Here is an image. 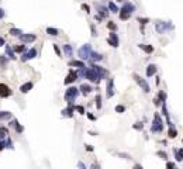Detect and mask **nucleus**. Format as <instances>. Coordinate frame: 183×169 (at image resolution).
<instances>
[{
	"label": "nucleus",
	"instance_id": "nucleus-1",
	"mask_svg": "<svg viewBox=\"0 0 183 169\" xmlns=\"http://www.w3.org/2000/svg\"><path fill=\"white\" fill-rule=\"evenodd\" d=\"M109 78V70L104 69L103 66L97 65V63H92L89 62V68L86 70L85 79L89 80V83H93V85H99L103 79Z\"/></svg>",
	"mask_w": 183,
	"mask_h": 169
},
{
	"label": "nucleus",
	"instance_id": "nucleus-2",
	"mask_svg": "<svg viewBox=\"0 0 183 169\" xmlns=\"http://www.w3.org/2000/svg\"><path fill=\"white\" fill-rule=\"evenodd\" d=\"M80 90H79V87H75V86H69L68 89L65 90V95H64V100L66 102L68 106H75V100L76 97L79 96Z\"/></svg>",
	"mask_w": 183,
	"mask_h": 169
},
{
	"label": "nucleus",
	"instance_id": "nucleus-3",
	"mask_svg": "<svg viewBox=\"0 0 183 169\" xmlns=\"http://www.w3.org/2000/svg\"><path fill=\"white\" fill-rule=\"evenodd\" d=\"M163 131V120L161 117L159 113H155L154 114V121L151 124V132H162Z\"/></svg>",
	"mask_w": 183,
	"mask_h": 169
},
{
	"label": "nucleus",
	"instance_id": "nucleus-4",
	"mask_svg": "<svg viewBox=\"0 0 183 169\" xmlns=\"http://www.w3.org/2000/svg\"><path fill=\"white\" fill-rule=\"evenodd\" d=\"M175 27H173V24H172L171 21H156L155 23V30H156V33L158 34H165L166 31H171V30H173Z\"/></svg>",
	"mask_w": 183,
	"mask_h": 169
},
{
	"label": "nucleus",
	"instance_id": "nucleus-5",
	"mask_svg": "<svg viewBox=\"0 0 183 169\" xmlns=\"http://www.w3.org/2000/svg\"><path fill=\"white\" fill-rule=\"evenodd\" d=\"M92 45L90 44H83V45L77 50V57L80 61H86V59H89L90 58V54H92Z\"/></svg>",
	"mask_w": 183,
	"mask_h": 169
},
{
	"label": "nucleus",
	"instance_id": "nucleus-6",
	"mask_svg": "<svg viewBox=\"0 0 183 169\" xmlns=\"http://www.w3.org/2000/svg\"><path fill=\"white\" fill-rule=\"evenodd\" d=\"M132 79H134L135 83H137V85H138V86L141 87V89H142L145 93H149V92H151V86H149V83L146 82V79L141 78L138 73H134V75H132Z\"/></svg>",
	"mask_w": 183,
	"mask_h": 169
},
{
	"label": "nucleus",
	"instance_id": "nucleus-7",
	"mask_svg": "<svg viewBox=\"0 0 183 169\" xmlns=\"http://www.w3.org/2000/svg\"><path fill=\"white\" fill-rule=\"evenodd\" d=\"M116 95V86H114V79L113 78H107L106 79V97L111 99Z\"/></svg>",
	"mask_w": 183,
	"mask_h": 169
},
{
	"label": "nucleus",
	"instance_id": "nucleus-8",
	"mask_svg": "<svg viewBox=\"0 0 183 169\" xmlns=\"http://www.w3.org/2000/svg\"><path fill=\"white\" fill-rule=\"evenodd\" d=\"M13 96L11 87L6 83H0V99H8Z\"/></svg>",
	"mask_w": 183,
	"mask_h": 169
},
{
	"label": "nucleus",
	"instance_id": "nucleus-9",
	"mask_svg": "<svg viewBox=\"0 0 183 169\" xmlns=\"http://www.w3.org/2000/svg\"><path fill=\"white\" fill-rule=\"evenodd\" d=\"M79 79V76H77V70H75V69H69L68 70V75H66V78H65V80H64V85H72V83H75Z\"/></svg>",
	"mask_w": 183,
	"mask_h": 169
},
{
	"label": "nucleus",
	"instance_id": "nucleus-10",
	"mask_svg": "<svg viewBox=\"0 0 183 169\" xmlns=\"http://www.w3.org/2000/svg\"><path fill=\"white\" fill-rule=\"evenodd\" d=\"M94 7L97 10V14L102 17L103 20L110 16V10H109V7H106V6H103V4H100V3H94Z\"/></svg>",
	"mask_w": 183,
	"mask_h": 169
},
{
	"label": "nucleus",
	"instance_id": "nucleus-11",
	"mask_svg": "<svg viewBox=\"0 0 183 169\" xmlns=\"http://www.w3.org/2000/svg\"><path fill=\"white\" fill-rule=\"evenodd\" d=\"M37 55H38V51H37L35 48H30L27 52L21 54L20 61L21 62H27V61H30V59H34V58H37Z\"/></svg>",
	"mask_w": 183,
	"mask_h": 169
},
{
	"label": "nucleus",
	"instance_id": "nucleus-12",
	"mask_svg": "<svg viewBox=\"0 0 183 169\" xmlns=\"http://www.w3.org/2000/svg\"><path fill=\"white\" fill-rule=\"evenodd\" d=\"M8 127L13 128V130H14L17 134H23V132H24V127H23V125L18 123V120L14 119V117H13V119L8 121Z\"/></svg>",
	"mask_w": 183,
	"mask_h": 169
},
{
	"label": "nucleus",
	"instance_id": "nucleus-13",
	"mask_svg": "<svg viewBox=\"0 0 183 169\" xmlns=\"http://www.w3.org/2000/svg\"><path fill=\"white\" fill-rule=\"evenodd\" d=\"M107 44H109L110 47H113V48H118V45H120V40H118L117 34L113 33V31H110L109 37H107Z\"/></svg>",
	"mask_w": 183,
	"mask_h": 169
},
{
	"label": "nucleus",
	"instance_id": "nucleus-14",
	"mask_svg": "<svg viewBox=\"0 0 183 169\" xmlns=\"http://www.w3.org/2000/svg\"><path fill=\"white\" fill-rule=\"evenodd\" d=\"M18 40L21 41V44H31V42L37 41V35L33 33H27V34H23V35H20L18 37Z\"/></svg>",
	"mask_w": 183,
	"mask_h": 169
},
{
	"label": "nucleus",
	"instance_id": "nucleus-15",
	"mask_svg": "<svg viewBox=\"0 0 183 169\" xmlns=\"http://www.w3.org/2000/svg\"><path fill=\"white\" fill-rule=\"evenodd\" d=\"M79 90L83 96H87L89 93L93 92V86H92V83H82L80 86H79Z\"/></svg>",
	"mask_w": 183,
	"mask_h": 169
},
{
	"label": "nucleus",
	"instance_id": "nucleus-16",
	"mask_svg": "<svg viewBox=\"0 0 183 169\" xmlns=\"http://www.w3.org/2000/svg\"><path fill=\"white\" fill-rule=\"evenodd\" d=\"M158 72V66L155 65V63H149V65L146 66V78H152L155 76Z\"/></svg>",
	"mask_w": 183,
	"mask_h": 169
},
{
	"label": "nucleus",
	"instance_id": "nucleus-17",
	"mask_svg": "<svg viewBox=\"0 0 183 169\" xmlns=\"http://www.w3.org/2000/svg\"><path fill=\"white\" fill-rule=\"evenodd\" d=\"M62 117H68V119H72L75 115V106H68L62 110Z\"/></svg>",
	"mask_w": 183,
	"mask_h": 169
},
{
	"label": "nucleus",
	"instance_id": "nucleus-18",
	"mask_svg": "<svg viewBox=\"0 0 183 169\" xmlns=\"http://www.w3.org/2000/svg\"><path fill=\"white\" fill-rule=\"evenodd\" d=\"M103 61V55L100 52H96V51H92V54H90V58H89V62L92 63H97V62Z\"/></svg>",
	"mask_w": 183,
	"mask_h": 169
},
{
	"label": "nucleus",
	"instance_id": "nucleus-19",
	"mask_svg": "<svg viewBox=\"0 0 183 169\" xmlns=\"http://www.w3.org/2000/svg\"><path fill=\"white\" fill-rule=\"evenodd\" d=\"M33 87H34V83L31 82V80H28V82L23 83V85L20 86V92L23 93V95H27V93H28V92L31 90Z\"/></svg>",
	"mask_w": 183,
	"mask_h": 169
},
{
	"label": "nucleus",
	"instance_id": "nucleus-20",
	"mask_svg": "<svg viewBox=\"0 0 183 169\" xmlns=\"http://www.w3.org/2000/svg\"><path fill=\"white\" fill-rule=\"evenodd\" d=\"M68 65L72 66V68H77V69H80V68H86L85 61H80V59H70Z\"/></svg>",
	"mask_w": 183,
	"mask_h": 169
},
{
	"label": "nucleus",
	"instance_id": "nucleus-21",
	"mask_svg": "<svg viewBox=\"0 0 183 169\" xmlns=\"http://www.w3.org/2000/svg\"><path fill=\"white\" fill-rule=\"evenodd\" d=\"M121 10H124V11H127V13H130V14H132V13L137 10V7H135L134 4L131 3V2H124V4H123V7H121Z\"/></svg>",
	"mask_w": 183,
	"mask_h": 169
},
{
	"label": "nucleus",
	"instance_id": "nucleus-22",
	"mask_svg": "<svg viewBox=\"0 0 183 169\" xmlns=\"http://www.w3.org/2000/svg\"><path fill=\"white\" fill-rule=\"evenodd\" d=\"M62 54L65 55V57H68V58L72 57V55H73L72 45H70V44H64V45H62Z\"/></svg>",
	"mask_w": 183,
	"mask_h": 169
},
{
	"label": "nucleus",
	"instance_id": "nucleus-23",
	"mask_svg": "<svg viewBox=\"0 0 183 169\" xmlns=\"http://www.w3.org/2000/svg\"><path fill=\"white\" fill-rule=\"evenodd\" d=\"M4 51H6V57H7L8 59H13V61H16V59H17L16 52H14V50H13L10 45H6V47H4Z\"/></svg>",
	"mask_w": 183,
	"mask_h": 169
},
{
	"label": "nucleus",
	"instance_id": "nucleus-24",
	"mask_svg": "<svg viewBox=\"0 0 183 169\" xmlns=\"http://www.w3.org/2000/svg\"><path fill=\"white\" fill-rule=\"evenodd\" d=\"M13 119L11 112H7V110H0V121H10Z\"/></svg>",
	"mask_w": 183,
	"mask_h": 169
},
{
	"label": "nucleus",
	"instance_id": "nucleus-25",
	"mask_svg": "<svg viewBox=\"0 0 183 169\" xmlns=\"http://www.w3.org/2000/svg\"><path fill=\"white\" fill-rule=\"evenodd\" d=\"M13 50H14V52L16 54H24V52H27V47H25V44H18V45H14L13 47Z\"/></svg>",
	"mask_w": 183,
	"mask_h": 169
},
{
	"label": "nucleus",
	"instance_id": "nucleus-26",
	"mask_svg": "<svg viewBox=\"0 0 183 169\" xmlns=\"http://www.w3.org/2000/svg\"><path fill=\"white\" fill-rule=\"evenodd\" d=\"M8 34H10L11 37L18 38L20 35H23L24 33H23V30H21V28H17V27H11V28H10V31H8Z\"/></svg>",
	"mask_w": 183,
	"mask_h": 169
},
{
	"label": "nucleus",
	"instance_id": "nucleus-27",
	"mask_svg": "<svg viewBox=\"0 0 183 169\" xmlns=\"http://www.w3.org/2000/svg\"><path fill=\"white\" fill-rule=\"evenodd\" d=\"M10 135V131H8V127H4V125H0V140H6L7 137Z\"/></svg>",
	"mask_w": 183,
	"mask_h": 169
},
{
	"label": "nucleus",
	"instance_id": "nucleus-28",
	"mask_svg": "<svg viewBox=\"0 0 183 169\" xmlns=\"http://www.w3.org/2000/svg\"><path fill=\"white\" fill-rule=\"evenodd\" d=\"M45 33L48 34V35H51V37H58L59 35V30L55 28V27H47Z\"/></svg>",
	"mask_w": 183,
	"mask_h": 169
},
{
	"label": "nucleus",
	"instance_id": "nucleus-29",
	"mask_svg": "<svg viewBox=\"0 0 183 169\" xmlns=\"http://www.w3.org/2000/svg\"><path fill=\"white\" fill-rule=\"evenodd\" d=\"M173 154H175V159L178 162H182L183 161V148L173 149Z\"/></svg>",
	"mask_w": 183,
	"mask_h": 169
},
{
	"label": "nucleus",
	"instance_id": "nucleus-30",
	"mask_svg": "<svg viewBox=\"0 0 183 169\" xmlns=\"http://www.w3.org/2000/svg\"><path fill=\"white\" fill-rule=\"evenodd\" d=\"M94 102H96V109H97V110H102V107H103V99H102V95H100V93H97V95H96V97H94Z\"/></svg>",
	"mask_w": 183,
	"mask_h": 169
},
{
	"label": "nucleus",
	"instance_id": "nucleus-31",
	"mask_svg": "<svg viewBox=\"0 0 183 169\" xmlns=\"http://www.w3.org/2000/svg\"><path fill=\"white\" fill-rule=\"evenodd\" d=\"M138 47L142 51H145L146 54H152L154 52V47L152 45H146V44H138Z\"/></svg>",
	"mask_w": 183,
	"mask_h": 169
},
{
	"label": "nucleus",
	"instance_id": "nucleus-32",
	"mask_svg": "<svg viewBox=\"0 0 183 169\" xmlns=\"http://www.w3.org/2000/svg\"><path fill=\"white\" fill-rule=\"evenodd\" d=\"M118 17H120V20L126 21V20H130L131 14H130V13H127V11H124V10H121V8H120V13H118Z\"/></svg>",
	"mask_w": 183,
	"mask_h": 169
},
{
	"label": "nucleus",
	"instance_id": "nucleus-33",
	"mask_svg": "<svg viewBox=\"0 0 183 169\" xmlns=\"http://www.w3.org/2000/svg\"><path fill=\"white\" fill-rule=\"evenodd\" d=\"M4 141V147H6V149H14V142H13V140L10 138V137H7Z\"/></svg>",
	"mask_w": 183,
	"mask_h": 169
},
{
	"label": "nucleus",
	"instance_id": "nucleus-34",
	"mask_svg": "<svg viewBox=\"0 0 183 169\" xmlns=\"http://www.w3.org/2000/svg\"><path fill=\"white\" fill-rule=\"evenodd\" d=\"M107 7H109L110 13H120V8H118V7H117V4L113 3V2H109Z\"/></svg>",
	"mask_w": 183,
	"mask_h": 169
},
{
	"label": "nucleus",
	"instance_id": "nucleus-35",
	"mask_svg": "<svg viewBox=\"0 0 183 169\" xmlns=\"http://www.w3.org/2000/svg\"><path fill=\"white\" fill-rule=\"evenodd\" d=\"M168 137H169L171 140L176 138V137H178V130H176L175 127H171L169 130H168Z\"/></svg>",
	"mask_w": 183,
	"mask_h": 169
},
{
	"label": "nucleus",
	"instance_id": "nucleus-36",
	"mask_svg": "<svg viewBox=\"0 0 183 169\" xmlns=\"http://www.w3.org/2000/svg\"><path fill=\"white\" fill-rule=\"evenodd\" d=\"M7 62H8V58L6 55H0V66H2V69H6Z\"/></svg>",
	"mask_w": 183,
	"mask_h": 169
},
{
	"label": "nucleus",
	"instance_id": "nucleus-37",
	"mask_svg": "<svg viewBox=\"0 0 183 169\" xmlns=\"http://www.w3.org/2000/svg\"><path fill=\"white\" fill-rule=\"evenodd\" d=\"M75 112L79 113V114H86V110H85V106H82V104H75Z\"/></svg>",
	"mask_w": 183,
	"mask_h": 169
},
{
	"label": "nucleus",
	"instance_id": "nucleus-38",
	"mask_svg": "<svg viewBox=\"0 0 183 169\" xmlns=\"http://www.w3.org/2000/svg\"><path fill=\"white\" fill-rule=\"evenodd\" d=\"M52 48H54V51H55V54H57V57H59V58H62V50L59 48V45L58 44H52Z\"/></svg>",
	"mask_w": 183,
	"mask_h": 169
},
{
	"label": "nucleus",
	"instance_id": "nucleus-39",
	"mask_svg": "<svg viewBox=\"0 0 183 169\" xmlns=\"http://www.w3.org/2000/svg\"><path fill=\"white\" fill-rule=\"evenodd\" d=\"M114 110H116V113H118V114H123V113L126 112V106H124V104H117V106L114 107Z\"/></svg>",
	"mask_w": 183,
	"mask_h": 169
},
{
	"label": "nucleus",
	"instance_id": "nucleus-40",
	"mask_svg": "<svg viewBox=\"0 0 183 169\" xmlns=\"http://www.w3.org/2000/svg\"><path fill=\"white\" fill-rule=\"evenodd\" d=\"M132 128L137 130V131H142V130H144V123H142V121H137V123L132 125Z\"/></svg>",
	"mask_w": 183,
	"mask_h": 169
},
{
	"label": "nucleus",
	"instance_id": "nucleus-41",
	"mask_svg": "<svg viewBox=\"0 0 183 169\" xmlns=\"http://www.w3.org/2000/svg\"><path fill=\"white\" fill-rule=\"evenodd\" d=\"M107 28H109L110 31L116 33V30H117V24H116L114 21H109V23H107Z\"/></svg>",
	"mask_w": 183,
	"mask_h": 169
},
{
	"label": "nucleus",
	"instance_id": "nucleus-42",
	"mask_svg": "<svg viewBox=\"0 0 183 169\" xmlns=\"http://www.w3.org/2000/svg\"><path fill=\"white\" fill-rule=\"evenodd\" d=\"M138 21H139V24H141V31L144 33V25L149 23V18H141V17H139Z\"/></svg>",
	"mask_w": 183,
	"mask_h": 169
},
{
	"label": "nucleus",
	"instance_id": "nucleus-43",
	"mask_svg": "<svg viewBox=\"0 0 183 169\" xmlns=\"http://www.w3.org/2000/svg\"><path fill=\"white\" fill-rule=\"evenodd\" d=\"M76 70H77V76H79V78H85L86 70H87V66H86V68H80V69H76Z\"/></svg>",
	"mask_w": 183,
	"mask_h": 169
},
{
	"label": "nucleus",
	"instance_id": "nucleus-44",
	"mask_svg": "<svg viewBox=\"0 0 183 169\" xmlns=\"http://www.w3.org/2000/svg\"><path fill=\"white\" fill-rule=\"evenodd\" d=\"M156 155H158L161 159H163V161H168V154L165 152V151H158V152H156Z\"/></svg>",
	"mask_w": 183,
	"mask_h": 169
},
{
	"label": "nucleus",
	"instance_id": "nucleus-45",
	"mask_svg": "<svg viewBox=\"0 0 183 169\" xmlns=\"http://www.w3.org/2000/svg\"><path fill=\"white\" fill-rule=\"evenodd\" d=\"M158 99L161 100L162 103H163V102H166V93H165V92H162V90H161V92H159V93H158Z\"/></svg>",
	"mask_w": 183,
	"mask_h": 169
},
{
	"label": "nucleus",
	"instance_id": "nucleus-46",
	"mask_svg": "<svg viewBox=\"0 0 183 169\" xmlns=\"http://www.w3.org/2000/svg\"><path fill=\"white\" fill-rule=\"evenodd\" d=\"M80 8H82V10H83V11H85V13H87V14H90V6H89V4L83 3V4H82V6H80Z\"/></svg>",
	"mask_w": 183,
	"mask_h": 169
},
{
	"label": "nucleus",
	"instance_id": "nucleus-47",
	"mask_svg": "<svg viewBox=\"0 0 183 169\" xmlns=\"http://www.w3.org/2000/svg\"><path fill=\"white\" fill-rule=\"evenodd\" d=\"M89 169H102V166H100L99 162H92L90 166H89Z\"/></svg>",
	"mask_w": 183,
	"mask_h": 169
},
{
	"label": "nucleus",
	"instance_id": "nucleus-48",
	"mask_svg": "<svg viewBox=\"0 0 183 169\" xmlns=\"http://www.w3.org/2000/svg\"><path fill=\"white\" fill-rule=\"evenodd\" d=\"M90 30H92V35H93V37H97V30H96L93 23H90Z\"/></svg>",
	"mask_w": 183,
	"mask_h": 169
},
{
	"label": "nucleus",
	"instance_id": "nucleus-49",
	"mask_svg": "<svg viewBox=\"0 0 183 169\" xmlns=\"http://www.w3.org/2000/svg\"><path fill=\"white\" fill-rule=\"evenodd\" d=\"M120 158H123V159H131V155H128V154H124V152H118L117 154Z\"/></svg>",
	"mask_w": 183,
	"mask_h": 169
},
{
	"label": "nucleus",
	"instance_id": "nucleus-50",
	"mask_svg": "<svg viewBox=\"0 0 183 169\" xmlns=\"http://www.w3.org/2000/svg\"><path fill=\"white\" fill-rule=\"evenodd\" d=\"M166 169H178V168H176L175 162H169V161H168L166 162Z\"/></svg>",
	"mask_w": 183,
	"mask_h": 169
},
{
	"label": "nucleus",
	"instance_id": "nucleus-51",
	"mask_svg": "<svg viewBox=\"0 0 183 169\" xmlns=\"http://www.w3.org/2000/svg\"><path fill=\"white\" fill-rule=\"evenodd\" d=\"M85 149L87 151V152H93L94 147H93V145H90V144H85Z\"/></svg>",
	"mask_w": 183,
	"mask_h": 169
},
{
	"label": "nucleus",
	"instance_id": "nucleus-52",
	"mask_svg": "<svg viewBox=\"0 0 183 169\" xmlns=\"http://www.w3.org/2000/svg\"><path fill=\"white\" fill-rule=\"evenodd\" d=\"M77 169H89V168L85 165V162L83 161H79L77 162Z\"/></svg>",
	"mask_w": 183,
	"mask_h": 169
},
{
	"label": "nucleus",
	"instance_id": "nucleus-53",
	"mask_svg": "<svg viewBox=\"0 0 183 169\" xmlns=\"http://www.w3.org/2000/svg\"><path fill=\"white\" fill-rule=\"evenodd\" d=\"M86 115H87V119L92 120V121H96V120H97V117H96L93 113H86Z\"/></svg>",
	"mask_w": 183,
	"mask_h": 169
},
{
	"label": "nucleus",
	"instance_id": "nucleus-54",
	"mask_svg": "<svg viewBox=\"0 0 183 169\" xmlns=\"http://www.w3.org/2000/svg\"><path fill=\"white\" fill-rule=\"evenodd\" d=\"M154 104H155V106H162V102L158 99V96H156V97L154 99Z\"/></svg>",
	"mask_w": 183,
	"mask_h": 169
},
{
	"label": "nucleus",
	"instance_id": "nucleus-55",
	"mask_svg": "<svg viewBox=\"0 0 183 169\" xmlns=\"http://www.w3.org/2000/svg\"><path fill=\"white\" fill-rule=\"evenodd\" d=\"M4 16H6V13H4V10L2 7H0V20H3Z\"/></svg>",
	"mask_w": 183,
	"mask_h": 169
},
{
	"label": "nucleus",
	"instance_id": "nucleus-56",
	"mask_svg": "<svg viewBox=\"0 0 183 169\" xmlns=\"http://www.w3.org/2000/svg\"><path fill=\"white\" fill-rule=\"evenodd\" d=\"M3 149H6V147H4V141L0 140V152H2Z\"/></svg>",
	"mask_w": 183,
	"mask_h": 169
},
{
	"label": "nucleus",
	"instance_id": "nucleus-57",
	"mask_svg": "<svg viewBox=\"0 0 183 169\" xmlns=\"http://www.w3.org/2000/svg\"><path fill=\"white\" fill-rule=\"evenodd\" d=\"M0 47H6V40L3 37H0Z\"/></svg>",
	"mask_w": 183,
	"mask_h": 169
},
{
	"label": "nucleus",
	"instance_id": "nucleus-58",
	"mask_svg": "<svg viewBox=\"0 0 183 169\" xmlns=\"http://www.w3.org/2000/svg\"><path fill=\"white\" fill-rule=\"evenodd\" d=\"M94 20H96V21H99V23H102V21H103V18H102V17H100V16H99V14H96V16H94Z\"/></svg>",
	"mask_w": 183,
	"mask_h": 169
},
{
	"label": "nucleus",
	"instance_id": "nucleus-59",
	"mask_svg": "<svg viewBox=\"0 0 183 169\" xmlns=\"http://www.w3.org/2000/svg\"><path fill=\"white\" fill-rule=\"evenodd\" d=\"M132 169H144V168H142V166H141V165H139V164H135V165H134V168H132Z\"/></svg>",
	"mask_w": 183,
	"mask_h": 169
},
{
	"label": "nucleus",
	"instance_id": "nucleus-60",
	"mask_svg": "<svg viewBox=\"0 0 183 169\" xmlns=\"http://www.w3.org/2000/svg\"><path fill=\"white\" fill-rule=\"evenodd\" d=\"M155 82H156V86L161 83V79H159V76H156V80H155Z\"/></svg>",
	"mask_w": 183,
	"mask_h": 169
},
{
	"label": "nucleus",
	"instance_id": "nucleus-61",
	"mask_svg": "<svg viewBox=\"0 0 183 169\" xmlns=\"http://www.w3.org/2000/svg\"><path fill=\"white\" fill-rule=\"evenodd\" d=\"M116 2H124V0H116Z\"/></svg>",
	"mask_w": 183,
	"mask_h": 169
}]
</instances>
